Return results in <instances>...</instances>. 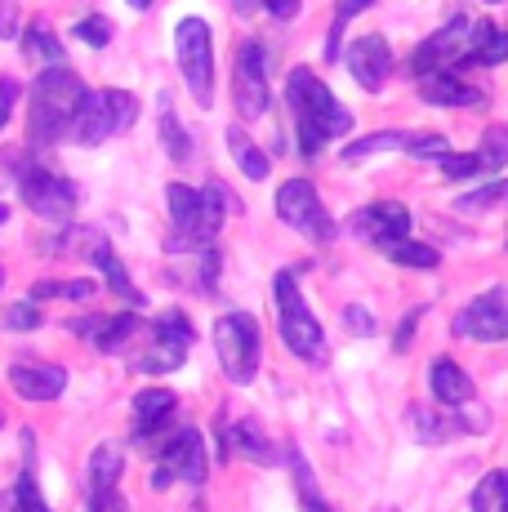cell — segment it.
I'll return each instance as SVG.
<instances>
[{
    "label": "cell",
    "instance_id": "cell-1",
    "mask_svg": "<svg viewBox=\"0 0 508 512\" xmlns=\"http://www.w3.org/2000/svg\"><path fill=\"white\" fill-rule=\"evenodd\" d=\"M286 107H290V116H295L299 152L304 156H317L330 139H339V134L353 130V112H348V107L317 81L312 67H295V72H290Z\"/></svg>",
    "mask_w": 508,
    "mask_h": 512
},
{
    "label": "cell",
    "instance_id": "cell-2",
    "mask_svg": "<svg viewBox=\"0 0 508 512\" xmlns=\"http://www.w3.org/2000/svg\"><path fill=\"white\" fill-rule=\"evenodd\" d=\"M90 94L85 81L72 72L67 63H54L36 76L32 85V116H27V130H32V143H58L72 130V116L81 107V98Z\"/></svg>",
    "mask_w": 508,
    "mask_h": 512
},
{
    "label": "cell",
    "instance_id": "cell-3",
    "mask_svg": "<svg viewBox=\"0 0 508 512\" xmlns=\"http://www.w3.org/2000/svg\"><path fill=\"white\" fill-rule=\"evenodd\" d=\"M272 294H277V334L299 361H321L326 357V330L321 321L308 312L304 294H299V277L290 268L277 272L272 281Z\"/></svg>",
    "mask_w": 508,
    "mask_h": 512
},
{
    "label": "cell",
    "instance_id": "cell-4",
    "mask_svg": "<svg viewBox=\"0 0 508 512\" xmlns=\"http://www.w3.org/2000/svg\"><path fill=\"white\" fill-rule=\"evenodd\" d=\"M134 121H139V98L130 90H94L76 107L67 139L81 147H99L107 139H116V134H125Z\"/></svg>",
    "mask_w": 508,
    "mask_h": 512
},
{
    "label": "cell",
    "instance_id": "cell-5",
    "mask_svg": "<svg viewBox=\"0 0 508 512\" xmlns=\"http://www.w3.org/2000/svg\"><path fill=\"white\" fill-rule=\"evenodd\" d=\"M214 352H219V366L232 383H254L259 361H263L259 321L250 312H223L214 321Z\"/></svg>",
    "mask_w": 508,
    "mask_h": 512
},
{
    "label": "cell",
    "instance_id": "cell-6",
    "mask_svg": "<svg viewBox=\"0 0 508 512\" xmlns=\"http://www.w3.org/2000/svg\"><path fill=\"white\" fill-rule=\"evenodd\" d=\"M174 58H179V72L188 81L192 98L201 107H214V41L205 18L188 14L174 23Z\"/></svg>",
    "mask_w": 508,
    "mask_h": 512
},
{
    "label": "cell",
    "instance_id": "cell-7",
    "mask_svg": "<svg viewBox=\"0 0 508 512\" xmlns=\"http://www.w3.org/2000/svg\"><path fill=\"white\" fill-rule=\"evenodd\" d=\"M277 219L286 223V228L304 232L308 241H317V245L335 241V223H330L326 205H321L317 187L308 179H286L277 187Z\"/></svg>",
    "mask_w": 508,
    "mask_h": 512
},
{
    "label": "cell",
    "instance_id": "cell-8",
    "mask_svg": "<svg viewBox=\"0 0 508 512\" xmlns=\"http://www.w3.org/2000/svg\"><path fill=\"white\" fill-rule=\"evenodd\" d=\"M14 183H18V192H23V201L32 205L36 219L63 223L76 214V183L63 179V174H54V170H45V165L32 161Z\"/></svg>",
    "mask_w": 508,
    "mask_h": 512
},
{
    "label": "cell",
    "instance_id": "cell-9",
    "mask_svg": "<svg viewBox=\"0 0 508 512\" xmlns=\"http://www.w3.org/2000/svg\"><path fill=\"white\" fill-rule=\"evenodd\" d=\"M232 103L246 121H259L272 103L268 90V63H263V45L259 41H241L237 63H232Z\"/></svg>",
    "mask_w": 508,
    "mask_h": 512
},
{
    "label": "cell",
    "instance_id": "cell-10",
    "mask_svg": "<svg viewBox=\"0 0 508 512\" xmlns=\"http://www.w3.org/2000/svg\"><path fill=\"white\" fill-rule=\"evenodd\" d=\"M165 205H170V223H174V241L170 250H201L214 241V228L205 219V196L188 183H170L165 187Z\"/></svg>",
    "mask_w": 508,
    "mask_h": 512
},
{
    "label": "cell",
    "instance_id": "cell-11",
    "mask_svg": "<svg viewBox=\"0 0 508 512\" xmlns=\"http://www.w3.org/2000/svg\"><path fill=\"white\" fill-rule=\"evenodd\" d=\"M455 334L477 339V343H504L508 339V285H495V290L477 294L455 317Z\"/></svg>",
    "mask_w": 508,
    "mask_h": 512
},
{
    "label": "cell",
    "instance_id": "cell-12",
    "mask_svg": "<svg viewBox=\"0 0 508 512\" xmlns=\"http://www.w3.org/2000/svg\"><path fill=\"white\" fill-rule=\"evenodd\" d=\"M473 18H451L446 27H437L424 45L410 54V72L424 76V72H437V67H451V63H464L468 54V41H473Z\"/></svg>",
    "mask_w": 508,
    "mask_h": 512
},
{
    "label": "cell",
    "instance_id": "cell-13",
    "mask_svg": "<svg viewBox=\"0 0 508 512\" xmlns=\"http://www.w3.org/2000/svg\"><path fill=\"white\" fill-rule=\"evenodd\" d=\"M156 459H161V468H170L174 481H183L192 490H201L205 477H210V455H205V441L197 428H174Z\"/></svg>",
    "mask_w": 508,
    "mask_h": 512
},
{
    "label": "cell",
    "instance_id": "cell-14",
    "mask_svg": "<svg viewBox=\"0 0 508 512\" xmlns=\"http://www.w3.org/2000/svg\"><path fill=\"white\" fill-rule=\"evenodd\" d=\"M344 63H348V76L361 85L366 94H379L388 85V76H393V49H388L384 36H361V41H353L344 49Z\"/></svg>",
    "mask_w": 508,
    "mask_h": 512
},
{
    "label": "cell",
    "instance_id": "cell-15",
    "mask_svg": "<svg viewBox=\"0 0 508 512\" xmlns=\"http://www.w3.org/2000/svg\"><path fill=\"white\" fill-rule=\"evenodd\" d=\"M348 232H353L357 241L384 250L388 241H397V236L410 232V210L402 201H375V205H366V210H357L353 219H348Z\"/></svg>",
    "mask_w": 508,
    "mask_h": 512
},
{
    "label": "cell",
    "instance_id": "cell-16",
    "mask_svg": "<svg viewBox=\"0 0 508 512\" xmlns=\"http://www.w3.org/2000/svg\"><path fill=\"white\" fill-rule=\"evenodd\" d=\"M67 330L90 339L99 352H121L130 343V334H139V317L134 312H112V317H81V321H67Z\"/></svg>",
    "mask_w": 508,
    "mask_h": 512
},
{
    "label": "cell",
    "instance_id": "cell-17",
    "mask_svg": "<svg viewBox=\"0 0 508 512\" xmlns=\"http://www.w3.org/2000/svg\"><path fill=\"white\" fill-rule=\"evenodd\" d=\"M419 98H424L428 107H486V94L464 85L451 67H437V72L419 76Z\"/></svg>",
    "mask_w": 508,
    "mask_h": 512
},
{
    "label": "cell",
    "instance_id": "cell-18",
    "mask_svg": "<svg viewBox=\"0 0 508 512\" xmlns=\"http://www.w3.org/2000/svg\"><path fill=\"white\" fill-rule=\"evenodd\" d=\"M85 259H90L94 268L103 272V277H107V290H112L116 299L125 303V308H143V303H148V294H143L139 285L130 281V272H125L121 254H116V250H112V245H107V241H94L90 250H85Z\"/></svg>",
    "mask_w": 508,
    "mask_h": 512
},
{
    "label": "cell",
    "instance_id": "cell-19",
    "mask_svg": "<svg viewBox=\"0 0 508 512\" xmlns=\"http://www.w3.org/2000/svg\"><path fill=\"white\" fill-rule=\"evenodd\" d=\"M9 388L23 401H58L67 388L63 366H14L9 370Z\"/></svg>",
    "mask_w": 508,
    "mask_h": 512
},
{
    "label": "cell",
    "instance_id": "cell-20",
    "mask_svg": "<svg viewBox=\"0 0 508 512\" xmlns=\"http://www.w3.org/2000/svg\"><path fill=\"white\" fill-rule=\"evenodd\" d=\"M174 406H179V397H174L170 388H143L139 397H134V423H139V432H134V437H139V441L156 437V432L174 419Z\"/></svg>",
    "mask_w": 508,
    "mask_h": 512
},
{
    "label": "cell",
    "instance_id": "cell-21",
    "mask_svg": "<svg viewBox=\"0 0 508 512\" xmlns=\"http://www.w3.org/2000/svg\"><path fill=\"white\" fill-rule=\"evenodd\" d=\"M428 388H433V401H442V406H451V410L473 401V379H468L451 357H442V361L428 366Z\"/></svg>",
    "mask_w": 508,
    "mask_h": 512
},
{
    "label": "cell",
    "instance_id": "cell-22",
    "mask_svg": "<svg viewBox=\"0 0 508 512\" xmlns=\"http://www.w3.org/2000/svg\"><path fill=\"white\" fill-rule=\"evenodd\" d=\"M464 63H473V67H500V63H508V32H504V27H495V23H477Z\"/></svg>",
    "mask_w": 508,
    "mask_h": 512
},
{
    "label": "cell",
    "instance_id": "cell-23",
    "mask_svg": "<svg viewBox=\"0 0 508 512\" xmlns=\"http://www.w3.org/2000/svg\"><path fill=\"white\" fill-rule=\"evenodd\" d=\"M228 152H232V161H237V170L246 174V179L254 183H263L272 174V165H268V152H263L259 143L250 139L241 125H228Z\"/></svg>",
    "mask_w": 508,
    "mask_h": 512
},
{
    "label": "cell",
    "instance_id": "cell-24",
    "mask_svg": "<svg viewBox=\"0 0 508 512\" xmlns=\"http://www.w3.org/2000/svg\"><path fill=\"white\" fill-rule=\"evenodd\" d=\"M156 121H161V147H165V156L170 161H188L192 156V139H188V130L179 125V116H174V103H170V94H161L156 98Z\"/></svg>",
    "mask_w": 508,
    "mask_h": 512
},
{
    "label": "cell",
    "instance_id": "cell-25",
    "mask_svg": "<svg viewBox=\"0 0 508 512\" xmlns=\"http://www.w3.org/2000/svg\"><path fill=\"white\" fill-rule=\"evenodd\" d=\"M125 472V450L116 441H99L90 455V486L94 490H112Z\"/></svg>",
    "mask_w": 508,
    "mask_h": 512
},
{
    "label": "cell",
    "instance_id": "cell-26",
    "mask_svg": "<svg viewBox=\"0 0 508 512\" xmlns=\"http://www.w3.org/2000/svg\"><path fill=\"white\" fill-rule=\"evenodd\" d=\"M183 361H188V343L156 339L148 352H139V357H134V370H139V374H170V370H179Z\"/></svg>",
    "mask_w": 508,
    "mask_h": 512
},
{
    "label": "cell",
    "instance_id": "cell-27",
    "mask_svg": "<svg viewBox=\"0 0 508 512\" xmlns=\"http://www.w3.org/2000/svg\"><path fill=\"white\" fill-rule=\"evenodd\" d=\"M23 54H27V63H45V67H54V63H63V41L50 32L45 23H32V27H23Z\"/></svg>",
    "mask_w": 508,
    "mask_h": 512
},
{
    "label": "cell",
    "instance_id": "cell-28",
    "mask_svg": "<svg viewBox=\"0 0 508 512\" xmlns=\"http://www.w3.org/2000/svg\"><path fill=\"white\" fill-rule=\"evenodd\" d=\"M384 259L388 263H402V268H437V263H442V254H437L433 245H424V241L397 236V241L384 245Z\"/></svg>",
    "mask_w": 508,
    "mask_h": 512
},
{
    "label": "cell",
    "instance_id": "cell-29",
    "mask_svg": "<svg viewBox=\"0 0 508 512\" xmlns=\"http://www.w3.org/2000/svg\"><path fill=\"white\" fill-rule=\"evenodd\" d=\"M402 147H406V134L402 130H375V134H361V139L344 143V161H366V156L402 152Z\"/></svg>",
    "mask_w": 508,
    "mask_h": 512
},
{
    "label": "cell",
    "instance_id": "cell-30",
    "mask_svg": "<svg viewBox=\"0 0 508 512\" xmlns=\"http://www.w3.org/2000/svg\"><path fill=\"white\" fill-rule=\"evenodd\" d=\"M473 512H508V468L486 472L473 486Z\"/></svg>",
    "mask_w": 508,
    "mask_h": 512
},
{
    "label": "cell",
    "instance_id": "cell-31",
    "mask_svg": "<svg viewBox=\"0 0 508 512\" xmlns=\"http://www.w3.org/2000/svg\"><path fill=\"white\" fill-rule=\"evenodd\" d=\"M0 512H50V504L41 499V486H36L32 468H23V477L14 481V490L0 499Z\"/></svg>",
    "mask_w": 508,
    "mask_h": 512
},
{
    "label": "cell",
    "instance_id": "cell-32",
    "mask_svg": "<svg viewBox=\"0 0 508 512\" xmlns=\"http://www.w3.org/2000/svg\"><path fill=\"white\" fill-rule=\"evenodd\" d=\"M370 5H375V0H335V23H330V36H326V63H335V58H339V41H344V27L353 23L357 14H366Z\"/></svg>",
    "mask_w": 508,
    "mask_h": 512
},
{
    "label": "cell",
    "instance_id": "cell-33",
    "mask_svg": "<svg viewBox=\"0 0 508 512\" xmlns=\"http://www.w3.org/2000/svg\"><path fill=\"white\" fill-rule=\"evenodd\" d=\"M232 441H237V450L246 459H254V464H277V450L268 446V437H263L259 428H254V423H237V428H232Z\"/></svg>",
    "mask_w": 508,
    "mask_h": 512
},
{
    "label": "cell",
    "instance_id": "cell-34",
    "mask_svg": "<svg viewBox=\"0 0 508 512\" xmlns=\"http://www.w3.org/2000/svg\"><path fill=\"white\" fill-rule=\"evenodd\" d=\"M415 437L419 441H451L464 432V419L459 415H424V410H415Z\"/></svg>",
    "mask_w": 508,
    "mask_h": 512
},
{
    "label": "cell",
    "instance_id": "cell-35",
    "mask_svg": "<svg viewBox=\"0 0 508 512\" xmlns=\"http://www.w3.org/2000/svg\"><path fill=\"white\" fill-rule=\"evenodd\" d=\"M477 156H482V174L504 170V165H508V130H504V125H491V130L482 134V147H477Z\"/></svg>",
    "mask_w": 508,
    "mask_h": 512
},
{
    "label": "cell",
    "instance_id": "cell-36",
    "mask_svg": "<svg viewBox=\"0 0 508 512\" xmlns=\"http://www.w3.org/2000/svg\"><path fill=\"white\" fill-rule=\"evenodd\" d=\"M152 339H165V343H188L192 348V339H197V330H192V321L183 317V312H161V317L152 321Z\"/></svg>",
    "mask_w": 508,
    "mask_h": 512
},
{
    "label": "cell",
    "instance_id": "cell-37",
    "mask_svg": "<svg viewBox=\"0 0 508 512\" xmlns=\"http://www.w3.org/2000/svg\"><path fill=\"white\" fill-rule=\"evenodd\" d=\"M402 152L419 156V161H442L446 152H451V143H446V134H428V130H406V147Z\"/></svg>",
    "mask_w": 508,
    "mask_h": 512
},
{
    "label": "cell",
    "instance_id": "cell-38",
    "mask_svg": "<svg viewBox=\"0 0 508 512\" xmlns=\"http://www.w3.org/2000/svg\"><path fill=\"white\" fill-rule=\"evenodd\" d=\"M94 285L90 281H36L32 285V299L45 303V299H90Z\"/></svg>",
    "mask_w": 508,
    "mask_h": 512
},
{
    "label": "cell",
    "instance_id": "cell-39",
    "mask_svg": "<svg viewBox=\"0 0 508 512\" xmlns=\"http://www.w3.org/2000/svg\"><path fill=\"white\" fill-rule=\"evenodd\" d=\"M41 326H45V312L36 308V299L9 303V308H5V330H18V334H27V330H41Z\"/></svg>",
    "mask_w": 508,
    "mask_h": 512
},
{
    "label": "cell",
    "instance_id": "cell-40",
    "mask_svg": "<svg viewBox=\"0 0 508 512\" xmlns=\"http://www.w3.org/2000/svg\"><path fill=\"white\" fill-rule=\"evenodd\" d=\"M437 170H442L446 179H477V174H482V156L477 152H446L442 161H437Z\"/></svg>",
    "mask_w": 508,
    "mask_h": 512
},
{
    "label": "cell",
    "instance_id": "cell-41",
    "mask_svg": "<svg viewBox=\"0 0 508 512\" xmlns=\"http://www.w3.org/2000/svg\"><path fill=\"white\" fill-rule=\"evenodd\" d=\"M290 472H295V486H299V504L321 499L317 495V477H312V468H308V459H304V450L299 446H290Z\"/></svg>",
    "mask_w": 508,
    "mask_h": 512
},
{
    "label": "cell",
    "instance_id": "cell-42",
    "mask_svg": "<svg viewBox=\"0 0 508 512\" xmlns=\"http://www.w3.org/2000/svg\"><path fill=\"white\" fill-rule=\"evenodd\" d=\"M76 41H85L90 49H103L107 41H112V23H107V18H99V14L81 18V23H76Z\"/></svg>",
    "mask_w": 508,
    "mask_h": 512
},
{
    "label": "cell",
    "instance_id": "cell-43",
    "mask_svg": "<svg viewBox=\"0 0 508 512\" xmlns=\"http://www.w3.org/2000/svg\"><path fill=\"white\" fill-rule=\"evenodd\" d=\"M344 326L353 330V334H361V339H370V334L379 330V321H375V312H370V308H361V303H348V308H344Z\"/></svg>",
    "mask_w": 508,
    "mask_h": 512
},
{
    "label": "cell",
    "instance_id": "cell-44",
    "mask_svg": "<svg viewBox=\"0 0 508 512\" xmlns=\"http://www.w3.org/2000/svg\"><path fill=\"white\" fill-rule=\"evenodd\" d=\"M495 201H508V183H491V187H482V192H468L464 201H459V210H486V205H495Z\"/></svg>",
    "mask_w": 508,
    "mask_h": 512
},
{
    "label": "cell",
    "instance_id": "cell-45",
    "mask_svg": "<svg viewBox=\"0 0 508 512\" xmlns=\"http://www.w3.org/2000/svg\"><path fill=\"white\" fill-rule=\"evenodd\" d=\"M90 512H130V504H125L121 490H90Z\"/></svg>",
    "mask_w": 508,
    "mask_h": 512
},
{
    "label": "cell",
    "instance_id": "cell-46",
    "mask_svg": "<svg viewBox=\"0 0 508 512\" xmlns=\"http://www.w3.org/2000/svg\"><path fill=\"white\" fill-rule=\"evenodd\" d=\"M419 321H424V308H410L406 317H402V326H397V334H393V348L397 352H410V339H415Z\"/></svg>",
    "mask_w": 508,
    "mask_h": 512
},
{
    "label": "cell",
    "instance_id": "cell-47",
    "mask_svg": "<svg viewBox=\"0 0 508 512\" xmlns=\"http://www.w3.org/2000/svg\"><path fill=\"white\" fill-rule=\"evenodd\" d=\"M219 268H223V259H219V245H201V285L205 290H214V277H219Z\"/></svg>",
    "mask_w": 508,
    "mask_h": 512
},
{
    "label": "cell",
    "instance_id": "cell-48",
    "mask_svg": "<svg viewBox=\"0 0 508 512\" xmlns=\"http://www.w3.org/2000/svg\"><path fill=\"white\" fill-rule=\"evenodd\" d=\"M14 36H23V27H18V0H0V41H14Z\"/></svg>",
    "mask_w": 508,
    "mask_h": 512
},
{
    "label": "cell",
    "instance_id": "cell-49",
    "mask_svg": "<svg viewBox=\"0 0 508 512\" xmlns=\"http://www.w3.org/2000/svg\"><path fill=\"white\" fill-rule=\"evenodd\" d=\"M14 103H18V81L14 76H0V130H5L9 116H14Z\"/></svg>",
    "mask_w": 508,
    "mask_h": 512
},
{
    "label": "cell",
    "instance_id": "cell-50",
    "mask_svg": "<svg viewBox=\"0 0 508 512\" xmlns=\"http://www.w3.org/2000/svg\"><path fill=\"white\" fill-rule=\"evenodd\" d=\"M263 5H268V14L277 18V23H290V18H299L304 0H263Z\"/></svg>",
    "mask_w": 508,
    "mask_h": 512
},
{
    "label": "cell",
    "instance_id": "cell-51",
    "mask_svg": "<svg viewBox=\"0 0 508 512\" xmlns=\"http://www.w3.org/2000/svg\"><path fill=\"white\" fill-rule=\"evenodd\" d=\"M254 5H259V0H232V9H237L241 18H250V14H254Z\"/></svg>",
    "mask_w": 508,
    "mask_h": 512
},
{
    "label": "cell",
    "instance_id": "cell-52",
    "mask_svg": "<svg viewBox=\"0 0 508 512\" xmlns=\"http://www.w3.org/2000/svg\"><path fill=\"white\" fill-rule=\"evenodd\" d=\"M304 512H335L330 504H321V499H312V504H304Z\"/></svg>",
    "mask_w": 508,
    "mask_h": 512
},
{
    "label": "cell",
    "instance_id": "cell-53",
    "mask_svg": "<svg viewBox=\"0 0 508 512\" xmlns=\"http://www.w3.org/2000/svg\"><path fill=\"white\" fill-rule=\"evenodd\" d=\"M152 5V0H130V9H148Z\"/></svg>",
    "mask_w": 508,
    "mask_h": 512
},
{
    "label": "cell",
    "instance_id": "cell-54",
    "mask_svg": "<svg viewBox=\"0 0 508 512\" xmlns=\"http://www.w3.org/2000/svg\"><path fill=\"white\" fill-rule=\"evenodd\" d=\"M9 219V205H0V223H5Z\"/></svg>",
    "mask_w": 508,
    "mask_h": 512
},
{
    "label": "cell",
    "instance_id": "cell-55",
    "mask_svg": "<svg viewBox=\"0 0 508 512\" xmlns=\"http://www.w3.org/2000/svg\"><path fill=\"white\" fill-rule=\"evenodd\" d=\"M0 285H5V272H0Z\"/></svg>",
    "mask_w": 508,
    "mask_h": 512
}]
</instances>
